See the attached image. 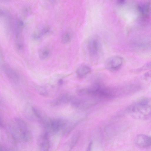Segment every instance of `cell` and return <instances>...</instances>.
<instances>
[{
	"label": "cell",
	"instance_id": "cell-3",
	"mask_svg": "<svg viewBox=\"0 0 151 151\" xmlns=\"http://www.w3.org/2000/svg\"><path fill=\"white\" fill-rule=\"evenodd\" d=\"M49 134H56L65 131L68 124L67 121L61 119H50L43 117L40 120Z\"/></svg>",
	"mask_w": 151,
	"mask_h": 151
},
{
	"label": "cell",
	"instance_id": "cell-12",
	"mask_svg": "<svg viewBox=\"0 0 151 151\" xmlns=\"http://www.w3.org/2000/svg\"><path fill=\"white\" fill-rule=\"evenodd\" d=\"M150 5L149 2H146L139 5L138 10L143 16H147L150 14L151 9Z\"/></svg>",
	"mask_w": 151,
	"mask_h": 151
},
{
	"label": "cell",
	"instance_id": "cell-24",
	"mask_svg": "<svg viewBox=\"0 0 151 151\" xmlns=\"http://www.w3.org/2000/svg\"><path fill=\"white\" fill-rule=\"evenodd\" d=\"M63 81L61 79H60L58 81V83L59 85H61L63 83Z\"/></svg>",
	"mask_w": 151,
	"mask_h": 151
},
{
	"label": "cell",
	"instance_id": "cell-5",
	"mask_svg": "<svg viewBox=\"0 0 151 151\" xmlns=\"http://www.w3.org/2000/svg\"><path fill=\"white\" fill-rule=\"evenodd\" d=\"M101 44L99 39L93 37L88 40L87 47L89 55L92 57H96L99 54L101 49Z\"/></svg>",
	"mask_w": 151,
	"mask_h": 151
},
{
	"label": "cell",
	"instance_id": "cell-21",
	"mask_svg": "<svg viewBox=\"0 0 151 151\" xmlns=\"http://www.w3.org/2000/svg\"><path fill=\"white\" fill-rule=\"evenodd\" d=\"M144 77L146 80L151 81V70L145 73L144 75Z\"/></svg>",
	"mask_w": 151,
	"mask_h": 151
},
{
	"label": "cell",
	"instance_id": "cell-17",
	"mask_svg": "<svg viewBox=\"0 0 151 151\" xmlns=\"http://www.w3.org/2000/svg\"><path fill=\"white\" fill-rule=\"evenodd\" d=\"M151 69V62L146 64L142 67L135 70L134 72L138 73Z\"/></svg>",
	"mask_w": 151,
	"mask_h": 151
},
{
	"label": "cell",
	"instance_id": "cell-4",
	"mask_svg": "<svg viewBox=\"0 0 151 151\" xmlns=\"http://www.w3.org/2000/svg\"><path fill=\"white\" fill-rule=\"evenodd\" d=\"M127 111L132 117L136 119L145 120L151 118V106L150 105L135 102L129 106Z\"/></svg>",
	"mask_w": 151,
	"mask_h": 151
},
{
	"label": "cell",
	"instance_id": "cell-2",
	"mask_svg": "<svg viewBox=\"0 0 151 151\" xmlns=\"http://www.w3.org/2000/svg\"><path fill=\"white\" fill-rule=\"evenodd\" d=\"M12 134L15 139L22 142H28L32 138L31 132L26 123L19 118H16L10 127Z\"/></svg>",
	"mask_w": 151,
	"mask_h": 151
},
{
	"label": "cell",
	"instance_id": "cell-14",
	"mask_svg": "<svg viewBox=\"0 0 151 151\" xmlns=\"http://www.w3.org/2000/svg\"><path fill=\"white\" fill-rule=\"evenodd\" d=\"M50 54V50L47 48H42L39 52V57L42 59H46L49 56Z\"/></svg>",
	"mask_w": 151,
	"mask_h": 151
},
{
	"label": "cell",
	"instance_id": "cell-23",
	"mask_svg": "<svg viewBox=\"0 0 151 151\" xmlns=\"http://www.w3.org/2000/svg\"><path fill=\"white\" fill-rule=\"evenodd\" d=\"M125 0H119L117 1V3L120 4H123L125 3Z\"/></svg>",
	"mask_w": 151,
	"mask_h": 151
},
{
	"label": "cell",
	"instance_id": "cell-10",
	"mask_svg": "<svg viewBox=\"0 0 151 151\" xmlns=\"http://www.w3.org/2000/svg\"><path fill=\"white\" fill-rule=\"evenodd\" d=\"M135 142L140 147H148L151 145V138L144 134H139L136 137Z\"/></svg>",
	"mask_w": 151,
	"mask_h": 151
},
{
	"label": "cell",
	"instance_id": "cell-18",
	"mask_svg": "<svg viewBox=\"0 0 151 151\" xmlns=\"http://www.w3.org/2000/svg\"><path fill=\"white\" fill-rule=\"evenodd\" d=\"M150 99L147 97H142L138 99L135 102L139 104L144 105H150Z\"/></svg>",
	"mask_w": 151,
	"mask_h": 151
},
{
	"label": "cell",
	"instance_id": "cell-8",
	"mask_svg": "<svg viewBox=\"0 0 151 151\" xmlns=\"http://www.w3.org/2000/svg\"><path fill=\"white\" fill-rule=\"evenodd\" d=\"M2 69L4 73L9 80L13 83H17L19 80V76L16 72L9 65L6 64H3Z\"/></svg>",
	"mask_w": 151,
	"mask_h": 151
},
{
	"label": "cell",
	"instance_id": "cell-1",
	"mask_svg": "<svg viewBox=\"0 0 151 151\" xmlns=\"http://www.w3.org/2000/svg\"><path fill=\"white\" fill-rule=\"evenodd\" d=\"M116 91L96 83L91 86L78 91L81 95L88 96L96 100L109 99L116 96Z\"/></svg>",
	"mask_w": 151,
	"mask_h": 151
},
{
	"label": "cell",
	"instance_id": "cell-22",
	"mask_svg": "<svg viewBox=\"0 0 151 151\" xmlns=\"http://www.w3.org/2000/svg\"><path fill=\"white\" fill-rule=\"evenodd\" d=\"M92 145V142H91L88 144L86 151H91Z\"/></svg>",
	"mask_w": 151,
	"mask_h": 151
},
{
	"label": "cell",
	"instance_id": "cell-20",
	"mask_svg": "<svg viewBox=\"0 0 151 151\" xmlns=\"http://www.w3.org/2000/svg\"><path fill=\"white\" fill-rule=\"evenodd\" d=\"M32 109L34 115L39 120L42 117L41 113L40 110L37 108L34 107H32Z\"/></svg>",
	"mask_w": 151,
	"mask_h": 151
},
{
	"label": "cell",
	"instance_id": "cell-19",
	"mask_svg": "<svg viewBox=\"0 0 151 151\" xmlns=\"http://www.w3.org/2000/svg\"><path fill=\"white\" fill-rule=\"evenodd\" d=\"M71 35L69 32H66L64 33L62 37V41L64 43H66L68 42L71 39Z\"/></svg>",
	"mask_w": 151,
	"mask_h": 151
},
{
	"label": "cell",
	"instance_id": "cell-11",
	"mask_svg": "<svg viewBox=\"0 0 151 151\" xmlns=\"http://www.w3.org/2000/svg\"><path fill=\"white\" fill-rule=\"evenodd\" d=\"M73 97L68 94H63L54 100L52 103L53 106H57L70 102Z\"/></svg>",
	"mask_w": 151,
	"mask_h": 151
},
{
	"label": "cell",
	"instance_id": "cell-15",
	"mask_svg": "<svg viewBox=\"0 0 151 151\" xmlns=\"http://www.w3.org/2000/svg\"><path fill=\"white\" fill-rule=\"evenodd\" d=\"M80 137V134L79 132H76L73 135L72 137L70 143V149H72L75 146L77 143Z\"/></svg>",
	"mask_w": 151,
	"mask_h": 151
},
{
	"label": "cell",
	"instance_id": "cell-9",
	"mask_svg": "<svg viewBox=\"0 0 151 151\" xmlns=\"http://www.w3.org/2000/svg\"><path fill=\"white\" fill-rule=\"evenodd\" d=\"M49 134L45 132L39 137L38 145L40 151H49L50 146Z\"/></svg>",
	"mask_w": 151,
	"mask_h": 151
},
{
	"label": "cell",
	"instance_id": "cell-13",
	"mask_svg": "<svg viewBox=\"0 0 151 151\" xmlns=\"http://www.w3.org/2000/svg\"><path fill=\"white\" fill-rule=\"evenodd\" d=\"M91 71V69L90 67L86 65H83L77 69L76 73L78 77L82 78L89 74Z\"/></svg>",
	"mask_w": 151,
	"mask_h": 151
},
{
	"label": "cell",
	"instance_id": "cell-16",
	"mask_svg": "<svg viewBox=\"0 0 151 151\" xmlns=\"http://www.w3.org/2000/svg\"><path fill=\"white\" fill-rule=\"evenodd\" d=\"M50 30V28L48 27H45L41 29L38 33L35 34L33 37L35 38H40L42 35L47 33Z\"/></svg>",
	"mask_w": 151,
	"mask_h": 151
},
{
	"label": "cell",
	"instance_id": "cell-7",
	"mask_svg": "<svg viewBox=\"0 0 151 151\" xmlns=\"http://www.w3.org/2000/svg\"><path fill=\"white\" fill-rule=\"evenodd\" d=\"M123 63L122 58L119 56H114L108 58L105 62V68L110 70H115L119 69Z\"/></svg>",
	"mask_w": 151,
	"mask_h": 151
},
{
	"label": "cell",
	"instance_id": "cell-6",
	"mask_svg": "<svg viewBox=\"0 0 151 151\" xmlns=\"http://www.w3.org/2000/svg\"><path fill=\"white\" fill-rule=\"evenodd\" d=\"M96 100L92 99L75 98L73 97L70 102L72 106L78 109H85L95 104Z\"/></svg>",
	"mask_w": 151,
	"mask_h": 151
}]
</instances>
